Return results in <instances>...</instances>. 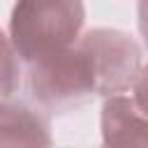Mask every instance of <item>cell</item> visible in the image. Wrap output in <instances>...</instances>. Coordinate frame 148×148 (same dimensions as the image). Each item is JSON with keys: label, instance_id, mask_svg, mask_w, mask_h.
<instances>
[{"label": "cell", "instance_id": "obj_5", "mask_svg": "<svg viewBox=\"0 0 148 148\" xmlns=\"http://www.w3.org/2000/svg\"><path fill=\"white\" fill-rule=\"evenodd\" d=\"M0 148H51L49 120L25 102H2Z\"/></svg>", "mask_w": 148, "mask_h": 148}, {"label": "cell", "instance_id": "obj_7", "mask_svg": "<svg viewBox=\"0 0 148 148\" xmlns=\"http://www.w3.org/2000/svg\"><path fill=\"white\" fill-rule=\"evenodd\" d=\"M132 99H134V104L139 106V111L148 118V62L141 67V72H139V76H136V81H134V86H132Z\"/></svg>", "mask_w": 148, "mask_h": 148}, {"label": "cell", "instance_id": "obj_4", "mask_svg": "<svg viewBox=\"0 0 148 148\" xmlns=\"http://www.w3.org/2000/svg\"><path fill=\"white\" fill-rule=\"evenodd\" d=\"M102 148H148V118L132 97H106L102 106Z\"/></svg>", "mask_w": 148, "mask_h": 148}, {"label": "cell", "instance_id": "obj_3", "mask_svg": "<svg viewBox=\"0 0 148 148\" xmlns=\"http://www.w3.org/2000/svg\"><path fill=\"white\" fill-rule=\"evenodd\" d=\"M79 46L88 53L95 67L99 95L116 97L130 86H134L143 67L141 49L134 37L113 28H95L79 39Z\"/></svg>", "mask_w": 148, "mask_h": 148}, {"label": "cell", "instance_id": "obj_6", "mask_svg": "<svg viewBox=\"0 0 148 148\" xmlns=\"http://www.w3.org/2000/svg\"><path fill=\"white\" fill-rule=\"evenodd\" d=\"M21 83V58L16 56L7 35H2V97L5 102L14 95Z\"/></svg>", "mask_w": 148, "mask_h": 148}, {"label": "cell", "instance_id": "obj_8", "mask_svg": "<svg viewBox=\"0 0 148 148\" xmlns=\"http://www.w3.org/2000/svg\"><path fill=\"white\" fill-rule=\"evenodd\" d=\"M139 30H141V37L148 46V0L139 2Z\"/></svg>", "mask_w": 148, "mask_h": 148}, {"label": "cell", "instance_id": "obj_2", "mask_svg": "<svg viewBox=\"0 0 148 148\" xmlns=\"http://www.w3.org/2000/svg\"><path fill=\"white\" fill-rule=\"evenodd\" d=\"M28 88L32 99L51 111H67L99 95L95 67L79 42L72 49L28 65Z\"/></svg>", "mask_w": 148, "mask_h": 148}, {"label": "cell", "instance_id": "obj_1", "mask_svg": "<svg viewBox=\"0 0 148 148\" xmlns=\"http://www.w3.org/2000/svg\"><path fill=\"white\" fill-rule=\"evenodd\" d=\"M86 9L81 2H18L12 9L7 39L16 56L32 65L72 49L81 37Z\"/></svg>", "mask_w": 148, "mask_h": 148}]
</instances>
